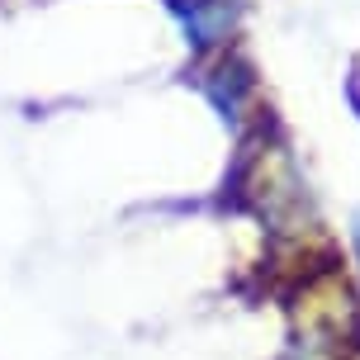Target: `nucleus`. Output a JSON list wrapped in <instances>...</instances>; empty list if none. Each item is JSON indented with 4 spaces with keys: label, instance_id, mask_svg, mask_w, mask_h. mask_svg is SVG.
<instances>
[{
    "label": "nucleus",
    "instance_id": "7ed1b4c3",
    "mask_svg": "<svg viewBox=\"0 0 360 360\" xmlns=\"http://www.w3.org/2000/svg\"><path fill=\"white\" fill-rule=\"evenodd\" d=\"M346 100H351V109H356V119H360V72L346 76Z\"/></svg>",
    "mask_w": 360,
    "mask_h": 360
},
{
    "label": "nucleus",
    "instance_id": "f257e3e1",
    "mask_svg": "<svg viewBox=\"0 0 360 360\" xmlns=\"http://www.w3.org/2000/svg\"><path fill=\"white\" fill-rule=\"evenodd\" d=\"M195 86L209 100V109L228 124V133L247 128V119H252V109H256V67L237 48L195 62Z\"/></svg>",
    "mask_w": 360,
    "mask_h": 360
},
{
    "label": "nucleus",
    "instance_id": "f03ea898",
    "mask_svg": "<svg viewBox=\"0 0 360 360\" xmlns=\"http://www.w3.org/2000/svg\"><path fill=\"white\" fill-rule=\"evenodd\" d=\"M166 15L176 19L180 38L195 62L237 48V34L247 24V0H162Z\"/></svg>",
    "mask_w": 360,
    "mask_h": 360
},
{
    "label": "nucleus",
    "instance_id": "20e7f679",
    "mask_svg": "<svg viewBox=\"0 0 360 360\" xmlns=\"http://www.w3.org/2000/svg\"><path fill=\"white\" fill-rule=\"evenodd\" d=\"M351 261H356V275H360V214L351 218Z\"/></svg>",
    "mask_w": 360,
    "mask_h": 360
}]
</instances>
